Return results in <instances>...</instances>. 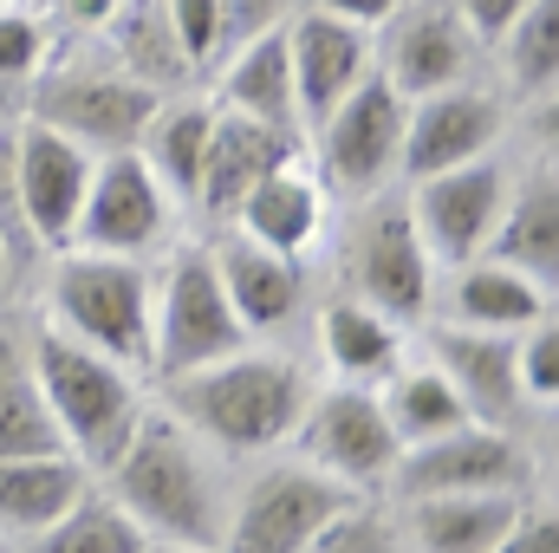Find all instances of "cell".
I'll return each instance as SVG.
<instances>
[{"label": "cell", "instance_id": "obj_1", "mask_svg": "<svg viewBox=\"0 0 559 553\" xmlns=\"http://www.w3.org/2000/svg\"><path fill=\"white\" fill-rule=\"evenodd\" d=\"M111 475V502L138 521L150 541L163 548H222V521H228V495L215 475V449L169 411H143L131 443L118 449Z\"/></svg>", "mask_w": 559, "mask_h": 553}, {"label": "cell", "instance_id": "obj_2", "mask_svg": "<svg viewBox=\"0 0 559 553\" xmlns=\"http://www.w3.org/2000/svg\"><path fill=\"white\" fill-rule=\"evenodd\" d=\"M312 404V378L293 352H228L202 372L169 378V416H182L215 456H267L293 443Z\"/></svg>", "mask_w": 559, "mask_h": 553}, {"label": "cell", "instance_id": "obj_3", "mask_svg": "<svg viewBox=\"0 0 559 553\" xmlns=\"http://www.w3.org/2000/svg\"><path fill=\"white\" fill-rule=\"evenodd\" d=\"M33 385H39L46 411L59 416L66 449L85 469H111L118 449L131 443L138 416L150 411L131 365H118V358H105V352H92L52 326L33 332Z\"/></svg>", "mask_w": 559, "mask_h": 553}, {"label": "cell", "instance_id": "obj_4", "mask_svg": "<svg viewBox=\"0 0 559 553\" xmlns=\"http://www.w3.org/2000/svg\"><path fill=\"white\" fill-rule=\"evenodd\" d=\"M150 313H156V280L138 255H92V248H59L46 280V326L150 372Z\"/></svg>", "mask_w": 559, "mask_h": 553}, {"label": "cell", "instance_id": "obj_5", "mask_svg": "<svg viewBox=\"0 0 559 553\" xmlns=\"http://www.w3.org/2000/svg\"><path fill=\"white\" fill-rule=\"evenodd\" d=\"M150 111H156V92L138 85L105 46L79 52V59H46L39 79L26 85V118L66 131L72 143H85L92 156L138 150Z\"/></svg>", "mask_w": 559, "mask_h": 553}, {"label": "cell", "instance_id": "obj_6", "mask_svg": "<svg viewBox=\"0 0 559 553\" xmlns=\"http://www.w3.org/2000/svg\"><path fill=\"white\" fill-rule=\"evenodd\" d=\"M404 111L411 98L371 66L319 125H312V176L345 196V202H365L378 189H391L404 169Z\"/></svg>", "mask_w": 559, "mask_h": 553}, {"label": "cell", "instance_id": "obj_7", "mask_svg": "<svg viewBox=\"0 0 559 553\" xmlns=\"http://www.w3.org/2000/svg\"><path fill=\"white\" fill-rule=\"evenodd\" d=\"M248 332L222 293L215 255L209 248H176V261L156 280V313H150V372L156 378H182L202 372L228 352H241Z\"/></svg>", "mask_w": 559, "mask_h": 553}, {"label": "cell", "instance_id": "obj_8", "mask_svg": "<svg viewBox=\"0 0 559 553\" xmlns=\"http://www.w3.org/2000/svg\"><path fill=\"white\" fill-rule=\"evenodd\" d=\"M345 274H352V299L378 306L397 326H423L429 299H436V261L423 255L417 222L404 209V196H365L352 228H345Z\"/></svg>", "mask_w": 559, "mask_h": 553}, {"label": "cell", "instance_id": "obj_9", "mask_svg": "<svg viewBox=\"0 0 559 553\" xmlns=\"http://www.w3.org/2000/svg\"><path fill=\"white\" fill-rule=\"evenodd\" d=\"M293 443L306 449V462L319 475H332L338 489H391V469L404 456L391 416L378 404V385H332V391H312V404L299 416Z\"/></svg>", "mask_w": 559, "mask_h": 553}, {"label": "cell", "instance_id": "obj_10", "mask_svg": "<svg viewBox=\"0 0 559 553\" xmlns=\"http://www.w3.org/2000/svg\"><path fill=\"white\" fill-rule=\"evenodd\" d=\"M358 502L352 489H338L332 475H319L312 462H280L261 469L222 521V548L215 553H306V541L345 508Z\"/></svg>", "mask_w": 559, "mask_h": 553}, {"label": "cell", "instance_id": "obj_11", "mask_svg": "<svg viewBox=\"0 0 559 553\" xmlns=\"http://www.w3.org/2000/svg\"><path fill=\"white\" fill-rule=\"evenodd\" d=\"M391 489L404 502H423V495H527L534 489V456L521 449L514 430L462 423L449 436L411 443L391 469Z\"/></svg>", "mask_w": 559, "mask_h": 553}, {"label": "cell", "instance_id": "obj_12", "mask_svg": "<svg viewBox=\"0 0 559 553\" xmlns=\"http://www.w3.org/2000/svg\"><path fill=\"white\" fill-rule=\"evenodd\" d=\"M501 202H508V169L495 156L481 163H455V169H436L417 176L404 209L417 222V242L436 268H462L488 248L495 222H501Z\"/></svg>", "mask_w": 559, "mask_h": 553}, {"label": "cell", "instance_id": "obj_13", "mask_svg": "<svg viewBox=\"0 0 559 553\" xmlns=\"http://www.w3.org/2000/svg\"><path fill=\"white\" fill-rule=\"evenodd\" d=\"M169 209H176V196L156 183V169L143 163L138 150H111V156L92 163L72 248H92V255H138L143 261V255L163 242Z\"/></svg>", "mask_w": 559, "mask_h": 553}, {"label": "cell", "instance_id": "obj_14", "mask_svg": "<svg viewBox=\"0 0 559 553\" xmlns=\"http://www.w3.org/2000/svg\"><path fill=\"white\" fill-rule=\"evenodd\" d=\"M481 59V39L462 26V13L449 0H404L384 26H378V72L404 92V98H429L449 85H468Z\"/></svg>", "mask_w": 559, "mask_h": 553}, {"label": "cell", "instance_id": "obj_15", "mask_svg": "<svg viewBox=\"0 0 559 553\" xmlns=\"http://www.w3.org/2000/svg\"><path fill=\"white\" fill-rule=\"evenodd\" d=\"M92 150L72 143L66 131L39 125V118H20L13 125V169H20V209H26V228L39 242V255H59L72 248V228H79V209H85V183H92Z\"/></svg>", "mask_w": 559, "mask_h": 553}, {"label": "cell", "instance_id": "obj_16", "mask_svg": "<svg viewBox=\"0 0 559 553\" xmlns=\"http://www.w3.org/2000/svg\"><path fill=\"white\" fill-rule=\"evenodd\" d=\"M501 125H508L501 98L488 85H475V79L449 85V92H429V98H411V111H404V163L397 169L417 183V176L455 169V163H481V156H495Z\"/></svg>", "mask_w": 559, "mask_h": 553}, {"label": "cell", "instance_id": "obj_17", "mask_svg": "<svg viewBox=\"0 0 559 553\" xmlns=\"http://www.w3.org/2000/svg\"><path fill=\"white\" fill-rule=\"evenodd\" d=\"M286 66H293V98H299V131H312L371 72V33L325 7L286 13Z\"/></svg>", "mask_w": 559, "mask_h": 553}, {"label": "cell", "instance_id": "obj_18", "mask_svg": "<svg viewBox=\"0 0 559 553\" xmlns=\"http://www.w3.org/2000/svg\"><path fill=\"white\" fill-rule=\"evenodd\" d=\"M514 339L508 332H468V326H449V319L429 326V365L455 385V398L468 404L475 423L514 430L521 411H527L521 378H514Z\"/></svg>", "mask_w": 559, "mask_h": 553}, {"label": "cell", "instance_id": "obj_19", "mask_svg": "<svg viewBox=\"0 0 559 553\" xmlns=\"http://www.w3.org/2000/svg\"><path fill=\"white\" fill-rule=\"evenodd\" d=\"M209 255H215L222 293H228V306H235V319H241L248 339H254V332H286V326L299 319V306H306V274H299L293 255H274V248L248 242L241 228H228L222 248H209Z\"/></svg>", "mask_w": 559, "mask_h": 553}, {"label": "cell", "instance_id": "obj_20", "mask_svg": "<svg viewBox=\"0 0 559 553\" xmlns=\"http://www.w3.org/2000/svg\"><path fill=\"white\" fill-rule=\"evenodd\" d=\"M306 143L274 131V125H254L241 111H215V131H209V156H202V183H195V209L209 222H228L241 209V196L280 169L286 156H299Z\"/></svg>", "mask_w": 559, "mask_h": 553}, {"label": "cell", "instance_id": "obj_21", "mask_svg": "<svg viewBox=\"0 0 559 553\" xmlns=\"http://www.w3.org/2000/svg\"><path fill=\"white\" fill-rule=\"evenodd\" d=\"M228 228H241L248 242H261V248H274V255H293V261L319 242V228H325V183L312 176L306 150L286 156L280 169H267V176L241 196V209L228 215Z\"/></svg>", "mask_w": 559, "mask_h": 553}, {"label": "cell", "instance_id": "obj_22", "mask_svg": "<svg viewBox=\"0 0 559 553\" xmlns=\"http://www.w3.org/2000/svg\"><path fill=\"white\" fill-rule=\"evenodd\" d=\"M547 313H554V286L501 268L495 255L462 261L449 274V286H442V319L449 326H468V332H508L514 339V332H527Z\"/></svg>", "mask_w": 559, "mask_h": 553}, {"label": "cell", "instance_id": "obj_23", "mask_svg": "<svg viewBox=\"0 0 559 553\" xmlns=\"http://www.w3.org/2000/svg\"><path fill=\"white\" fill-rule=\"evenodd\" d=\"M481 255H495L501 268L540 280V286L559 280V183H554V163H540L521 189L508 183L501 222H495V235H488Z\"/></svg>", "mask_w": 559, "mask_h": 553}, {"label": "cell", "instance_id": "obj_24", "mask_svg": "<svg viewBox=\"0 0 559 553\" xmlns=\"http://www.w3.org/2000/svg\"><path fill=\"white\" fill-rule=\"evenodd\" d=\"M98 39H105V52H111L138 85H150L156 98H169L176 85L195 79L189 52H182L176 26H169V13H163V0H118V7L98 20Z\"/></svg>", "mask_w": 559, "mask_h": 553}, {"label": "cell", "instance_id": "obj_25", "mask_svg": "<svg viewBox=\"0 0 559 553\" xmlns=\"http://www.w3.org/2000/svg\"><path fill=\"white\" fill-rule=\"evenodd\" d=\"M92 489V469L59 449V456H13L0 462V534L33 541L39 528H52L79 495Z\"/></svg>", "mask_w": 559, "mask_h": 553}, {"label": "cell", "instance_id": "obj_26", "mask_svg": "<svg viewBox=\"0 0 559 553\" xmlns=\"http://www.w3.org/2000/svg\"><path fill=\"white\" fill-rule=\"evenodd\" d=\"M222 111H241V118L274 125L286 138H306V131H299V98H293V66H286V26L254 33L248 46L228 52Z\"/></svg>", "mask_w": 559, "mask_h": 553}, {"label": "cell", "instance_id": "obj_27", "mask_svg": "<svg viewBox=\"0 0 559 553\" xmlns=\"http://www.w3.org/2000/svg\"><path fill=\"white\" fill-rule=\"evenodd\" d=\"M527 495H423L411 502V548L417 553H495L521 521Z\"/></svg>", "mask_w": 559, "mask_h": 553}, {"label": "cell", "instance_id": "obj_28", "mask_svg": "<svg viewBox=\"0 0 559 553\" xmlns=\"http://www.w3.org/2000/svg\"><path fill=\"white\" fill-rule=\"evenodd\" d=\"M319 352L345 385H384L404 365V326L365 299H332L319 313Z\"/></svg>", "mask_w": 559, "mask_h": 553}, {"label": "cell", "instance_id": "obj_29", "mask_svg": "<svg viewBox=\"0 0 559 553\" xmlns=\"http://www.w3.org/2000/svg\"><path fill=\"white\" fill-rule=\"evenodd\" d=\"M209 131H215V105H202V98H156V111H150V125H143L138 156L156 169V183H163L176 202H195L202 156H209Z\"/></svg>", "mask_w": 559, "mask_h": 553}, {"label": "cell", "instance_id": "obj_30", "mask_svg": "<svg viewBox=\"0 0 559 553\" xmlns=\"http://www.w3.org/2000/svg\"><path fill=\"white\" fill-rule=\"evenodd\" d=\"M378 404L391 416V430H397V443L411 449V443H429V436H449V430H462V423H475L468 404L455 398V385L423 358V365H397L384 385H378Z\"/></svg>", "mask_w": 559, "mask_h": 553}, {"label": "cell", "instance_id": "obj_31", "mask_svg": "<svg viewBox=\"0 0 559 553\" xmlns=\"http://www.w3.org/2000/svg\"><path fill=\"white\" fill-rule=\"evenodd\" d=\"M150 534L111 502V489H85L52 528L33 534V553H143Z\"/></svg>", "mask_w": 559, "mask_h": 553}, {"label": "cell", "instance_id": "obj_32", "mask_svg": "<svg viewBox=\"0 0 559 553\" xmlns=\"http://www.w3.org/2000/svg\"><path fill=\"white\" fill-rule=\"evenodd\" d=\"M495 46H501L508 85H514L521 98H554V79H559V0H527V13H521Z\"/></svg>", "mask_w": 559, "mask_h": 553}, {"label": "cell", "instance_id": "obj_33", "mask_svg": "<svg viewBox=\"0 0 559 553\" xmlns=\"http://www.w3.org/2000/svg\"><path fill=\"white\" fill-rule=\"evenodd\" d=\"M59 449H66V430L46 411L39 385L33 378L7 385L0 391V462H13V456H59Z\"/></svg>", "mask_w": 559, "mask_h": 553}, {"label": "cell", "instance_id": "obj_34", "mask_svg": "<svg viewBox=\"0 0 559 553\" xmlns=\"http://www.w3.org/2000/svg\"><path fill=\"white\" fill-rule=\"evenodd\" d=\"M306 553H404V534H397V521H384L378 508L345 502V508L306 541Z\"/></svg>", "mask_w": 559, "mask_h": 553}, {"label": "cell", "instance_id": "obj_35", "mask_svg": "<svg viewBox=\"0 0 559 553\" xmlns=\"http://www.w3.org/2000/svg\"><path fill=\"white\" fill-rule=\"evenodd\" d=\"M46 59H52V33H46V20L26 13V7H7V0H0V79H7V85H33Z\"/></svg>", "mask_w": 559, "mask_h": 553}, {"label": "cell", "instance_id": "obj_36", "mask_svg": "<svg viewBox=\"0 0 559 553\" xmlns=\"http://www.w3.org/2000/svg\"><path fill=\"white\" fill-rule=\"evenodd\" d=\"M514 378H521L527 411H534V404L547 411V404L559 398V326H554V313L534 319V326L514 339Z\"/></svg>", "mask_w": 559, "mask_h": 553}, {"label": "cell", "instance_id": "obj_37", "mask_svg": "<svg viewBox=\"0 0 559 553\" xmlns=\"http://www.w3.org/2000/svg\"><path fill=\"white\" fill-rule=\"evenodd\" d=\"M20 125V118H13ZM13 125H0V248L13 255V274H26L39 261V242L26 228V209H20V169H13Z\"/></svg>", "mask_w": 559, "mask_h": 553}, {"label": "cell", "instance_id": "obj_38", "mask_svg": "<svg viewBox=\"0 0 559 553\" xmlns=\"http://www.w3.org/2000/svg\"><path fill=\"white\" fill-rule=\"evenodd\" d=\"M163 13H169V26H176L195 72L222 59V0H163Z\"/></svg>", "mask_w": 559, "mask_h": 553}, {"label": "cell", "instance_id": "obj_39", "mask_svg": "<svg viewBox=\"0 0 559 553\" xmlns=\"http://www.w3.org/2000/svg\"><path fill=\"white\" fill-rule=\"evenodd\" d=\"M274 26H286V0H222V52H235Z\"/></svg>", "mask_w": 559, "mask_h": 553}, {"label": "cell", "instance_id": "obj_40", "mask_svg": "<svg viewBox=\"0 0 559 553\" xmlns=\"http://www.w3.org/2000/svg\"><path fill=\"white\" fill-rule=\"evenodd\" d=\"M449 7L462 13V26H468L481 46H495V39H501V33L527 13V0H449Z\"/></svg>", "mask_w": 559, "mask_h": 553}, {"label": "cell", "instance_id": "obj_41", "mask_svg": "<svg viewBox=\"0 0 559 553\" xmlns=\"http://www.w3.org/2000/svg\"><path fill=\"white\" fill-rule=\"evenodd\" d=\"M495 553H559V521L554 508H521V521L501 534Z\"/></svg>", "mask_w": 559, "mask_h": 553}, {"label": "cell", "instance_id": "obj_42", "mask_svg": "<svg viewBox=\"0 0 559 553\" xmlns=\"http://www.w3.org/2000/svg\"><path fill=\"white\" fill-rule=\"evenodd\" d=\"M20 378H33V332L0 326V391L20 385Z\"/></svg>", "mask_w": 559, "mask_h": 553}, {"label": "cell", "instance_id": "obj_43", "mask_svg": "<svg viewBox=\"0 0 559 553\" xmlns=\"http://www.w3.org/2000/svg\"><path fill=\"white\" fill-rule=\"evenodd\" d=\"M312 7H325V13H338V20H352V26L371 33V26H384L404 0H312Z\"/></svg>", "mask_w": 559, "mask_h": 553}, {"label": "cell", "instance_id": "obj_44", "mask_svg": "<svg viewBox=\"0 0 559 553\" xmlns=\"http://www.w3.org/2000/svg\"><path fill=\"white\" fill-rule=\"evenodd\" d=\"M13 118H26V85H7L0 79V125H13Z\"/></svg>", "mask_w": 559, "mask_h": 553}, {"label": "cell", "instance_id": "obj_45", "mask_svg": "<svg viewBox=\"0 0 559 553\" xmlns=\"http://www.w3.org/2000/svg\"><path fill=\"white\" fill-rule=\"evenodd\" d=\"M13 280H20V274H13V255L0 248V299H7V286H13Z\"/></svg>", "mask_w": 559, "mask_h": 553}, {"label": "cell", "instance_id": "obj_46", "mask_svg": "<svg viewBox=\"0 0 559 553\" xmlns=\"http://www.w3.org/2000/svg\"><path fill=\"white\" fill-rule=\"evenodd\" d=\"M143 553H202V548H163V541H150Z\"/></svg>", "mask_w": 559, "mask_h": 553}]
</instances>
